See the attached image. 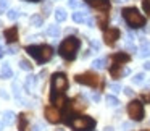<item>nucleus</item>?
<instances>
[{
  "instance_id": "nucleus-19",
  "label": "nucleus",
  "mask_w": 150,
  "mask_h": 131,
  "mask_svg": "<svg viewBox=\"0 0 150 131\" xmlns=\"http://www.w3.org/2000/svg\"><path fill=\"white\" fill-rule=\"evenodd\" d=\"M29 21H31V24H33L34 28H40L44 24V18L40 16V15H33Z\"/></svg>"
},
{
  "instance_id": "nucleus-30",
  "label": "nucleus",
  "mask_w": 150,
  "mask_h": 131,
  "mask_svg": "<svg viewBox=\"0 0 150 131\" xmlns=\"http://www.w3.org/2000/svg\"><path fill=\"white\" fill-rule=\"evenodd\" d=\"M68 5L71 8H78L79 5H81V2H79V0H68Z\"/></svg>"
},
{
  "instance_id": "nucleus-26",
  "label": "nucleus",
  "mask_w": 150,
  "mask_h": 131,
  "mask_svg": "<svg viewBox=\"0 0 150 131\" xmlns=\"http://www.w3.org/2000/svg\"><path fill=\"white\" fill-rule=\"evenodd\" d=\"M20 68L24 70V71H31V70H33V65H31L28 60L23 58V60H20Z\"/></svg>"
},
{
  "instance_id": "nucleus-41",
  "label": "nucleus",
  "mask_w": 150,
  "mask_h": 131,
  "mask_svg": "<svg viewBox=\"0 0 150 131\" xmlns=\"http://www.w3.org/2000/svg\"><path fill=\"white\" fill-rule=\"evenodd\" d=\"M31 131H42L40 130V125H34V126L31 128Z\"/></svg>"
},
{
  "instance_id": "nucleus-2",
  "label": "nucleus",
  "mask_w": 150,
  "mask_h": 131,
  "mask_svg": "<svg viewBox=\"0 0 150 131\" xmlns=\"http://www.w3.org/2000/svg\"><path fill=\"white\" fill-rule=\"evenodd\" d=\"M26 52L36 60L39 65L42 63H47L50 58L53 57V49L50 46H45V44H39V46H28Z\"/></svg>"
},
{
  "instance_id": "nucleus-14",
  "label": "nucleus",
  "mask_w": 150,
  "mask_h": 131,
  "mask_svg": "<svg viewBox=\"0 0 150 131\" xmlns=\"http://www.w3.org/2000/svg\"><path fill=\"white\" fill-rule=\"evenodd\" d=\"M0 75H2V78L10 79V78H13V70H11V66L8 65V63H4V65H2V71H0Z\"/></svg>"
},
{
  "instance_id": "nucleus-49",
  "label": "nucleus",
  "mask_w": 150,
  "mask_h": 131,
  "mask_svg": "<svg viewBox=\"0 0 150 131\" xmlns=\"http://www.w3.org/2000/svg\"><path fill=\"white\" fill-rule=\"evenodd\" d=\"M144 131H147V130H144Z\"/></svg>"
},
{
  "instance_id": "nucleus-13",
  "label": "nucleus",
  "mask_w": 150,
  "mask_h": 131,
  "mask_svg": "<svg viewBox=\"0 0 150 131\" xmlns=\"http://www.w3.org/2000/svg\"><path fill=\"white\" fill-rule=\"evenodd\" d=\"M36 84H37V76H34V75H29L26 78V81H24V88H26L28 92H33Z\"/></svg>"
},
{
  "instance_id": "nucleus-29",
  "label": "nucleus",
  "mask_w": 150,
  "mask_h": 131,
  "mask_svg": "<svg viewBox=\"0 0 150 131\" xmlns=\"http://www.w3.org/2000/svg\"><path fill=\"white\" fill-rule=\"evenodd\" d=\"M8 8V0H0V13Z\"/></svg>"
},
{
  "instance_id": "nucleus-22",
  "label": "nucleus",
  "mask_w": 150,
  "mask_h": 131,
  "mask_svg": "<svg viewBox=\"0 0 150 131\" xmlns=\"http://www.w3.org/2000/svg\"><path fill=\"white\" fill-rule=\"evenodd\" d=\"M139 57H142V58H147V57H150V44H145V46H142V49L139 50V53H137Z\"/></svg>"
},
{
  "instance_id": "nucleus-44",
  "label": "nucleus",
  "mask_w": 150,
  "mask_h": 131,
  "mask_svg": "<svg viewBox=\"0 0 150 131\" xmlns=\"http://www.w3.org/2000/svg\"><path fill=\"white\" fill-rule=\"evenodd\" d=\"M4 126H5V125H4V121H2V120H0V131H2V130H4Z\"/></svg>"
},
{
  "instance_id": "nucleus-28",
  "label": "nucleus",
  "mask_w": 150,
  "mask_h": 131,
  "mask_svg": "<svg viewBox=\"0 0 150 131\" xmlns=\"http://www.w3.org/2000/svg\"><path fill=\"white\" fill-rule=\"evenodd\" d=\"M8 20H18L20 18V11L18 10H8Z\"/></svg>"
},
{
  "instance_id": "nucleus-35",
  "label": "nucleus",
  "mask_w": 150,
  "mask_h": 131,
  "mask_svg": "<svg viewBox=\"0 0 150 131\" xmlns=\"http://www.w3.org/2000/svg\"><path fill=\"white\" fill-rule=\"evenodd\" d=\"M123 92L127 95V97H132V95H134V91H132L131 88H124V89H123Z\"/></svg>"
},
{
  "instance_id": "nucleus-33",
  "label": "nucleus",
  "mask_w": 150,
  "mask_h": 131,
  "mask_svg": "<svg viewBox=\"0 0 150 131\" xmlns=\"http://www.w3.org/2000/svg\"><path fill=\"white\" fill-rule=\"evenodd\" d=\"M142 100L147 102V104H150V91H145V92L142 94Z\"/></svg>"
},
{
  "instance_id": "nucleus-34",
  "label": "nucleus",
  "mask_w": 150,
  "mask_h": 131,
  "mask_svg": "<svg viewBox=\"0 0 150 131\" xmlns=\"http://www.w3.org/2000/svg\"><path fill=\"white\" fill-rule=\"evenodd\" d=\"M52 10V5H50V2L49 4H45L44 5V8H42V11H44V15H49V11Z\"/></svg>"
},
{
  "instance_id": "nucleus-11",
  "label": "nucleus",
  "mask_w": 150,
  "mask_h": 131,
  "mask_svg": "<svg viewBox=\"0 0 150 131\" xmlns=\"http://www.w3.org/2000/svg\"><path fill=\"white\" fill-rule=\"evenodd\" d=\"M86 4H89L94 8H98V10H103V11H107L110 8V0H86Z\"/></svg>"
},
{
  "instance_id": "nucleus-17",
  "label": "nucleus",
  "mask_w": 150,
  "mask_h": 131,
  "mask_svg": "<svg viewBox=\"0 0 150 131\" xmlns=\"http://www.w3.org/2000/svg\"><path fill=\"white\" fill-rule=\"evenodd\" d=\"M18 120H20V125H18V130L20 131H26V128H28V117L24 113H21V115H18Z\"/></svg>"
},
{
  "instance_id": "nucleus-24",
  "label": "nucleus",
  "mask_w": 150,
  "mask_h": 131,
  "mask_svg": "<svg viewBox=\"0 0 150 131\" xmlns=\"http://www.w3.org/2000/svg\"><path fill=\"white\" fill-rule=\"evenodd\" d=\"M97 20H98V28L105 29V26H107V15H105V13H98Z\"/></svg>"
},
{
  "instance_id": "nucleus-16",
  "label": "nucleus",
  "mask_w": 150,
  "mask_h": 131,
  "mask_svg": "<svg viewBox=\"0 0 150 131\" xmlns=\"http://www.w3.org/2000/svg\"><path fill=\"white\" fill-rule=\"evenodd\" d=\"M2 121H4V125H11L15 121V113L11 110H7V112H4V115H2Z\"/></svg>"
},
{
  "instance_id": "nucleus-45",
  "label": "nucleus",
  "mask_w": 150,
  "mask_h": 131,
  "mask_svg": "<svg viewBox=\"0 0 150 131\" xmlns=\"http://www.w3.org/2000/svg\"><path fill=\"white\" fill-rule=\"evenodd\" d=\"M24 2H33V4H37V2H40V0H24Z\"/></svg>"
},
{
  "instance_id": "nucleus-32",
  "label": "nucleus",
  "mask_w": 150,
  "mask_h": 131,
  "mask_svg": "<svg viewBox=\"0 0 150 131\" xmlns=\"http://www.w3.org/2000/svg\"><path fill=\"white\" fill-rule=\"evenodd\" d=\"M142 7H144V10H145V13L150 15V0H144Z\"/></svg>"
},
{
  "instance_id": "nucleus-6",
  "label": "nucleus",
  "mask_w": 150,
  "mask_h": 131,
  "mask_svg": "<svg viewBox=\"0 0 150 131\" xmlns=\"http://www.w3.org/2000/svg\"><path fill=\"white\" fill-rule=\"evenodd\" d=\"M68 89V78L65 73H53L52 76V92H65Z\"/></svg>"
},
{
  "instance_id": "nucleus-25",
  "label": "nucleus",
  "mask_w": 150,
  "mask_h": 131,
  "mask_svg": "<svg viewBox=\"0 0 150 131\" xmlns=\"http://www.w3.org/2000/svg\"><path fill=\"white\" fill-rule=\"evenodd\" d=\"M144 81H145V75H144V73H137V75H134V78H132L134 84H142Z\"/></svg>"
},
{
  "instance_id": "nucleus-48",
  "label": "nucleus",
  "mask_w": 150,
  "mask_h": 131,
  "mask_svg": "<svg viewBox=\"0 0 150 131\" xmlns=\"http://www.w3.org/2000/svg\"><path fill=\"white\" fill-rule=\"evenodd\" d=\"M0 26H2V23H0Z\"/></svg>"
},
{
  "instance_id": "nucleus-21",
  "label": "nucleus",
  "mask_w": 150,
  "mask_h": 131,
  "mask_svg": "<svg viewBox=\"0 0 150 131\" xmlns=\"http://www.w3.org/2000/svg\"><path fill=\"white\" fill-rule=\"evenodd\" d=\"M47 34L52 37H57L60 34V26H57V24H50L49 28H47Z\"/></svg>"
},
{
  "instance_id": "nucleus-18",
  "label": "nucleus",
  "mask_w": 150,
  "mask_h": 131,
  "mask_svg": "<svg viewBox=\"0 0 150 131\" xmlns=\"http://www.w3.org/2000/svg\"><path fill=\"white\" fill-rule=\"evenodd\" d=\"M105 102H107L108 107H118V105H120V99H118L116 95H111V94L105 97Z\"/></svg>"
},
{
  "instance_id": "nucleus-43",
  "label": "nucleus",
  "mask_w": 150,
  "mask_h": 131,
  "mask_svg": "<svg viewBox=\"0 0 150 131\" xmlns=\"http://www.w3.org/2000/svg\"><path fill=\"white\" fill-rule=\"evenodd\" d=\"M144 68L149 70V71H150V62H145V63H144Z\"/></svg>"
},
{
  "instance_id": "nucleus-36",
  "label": "nucleus",
  "mask_w": 150,
  "mask_h": 131,
  "mask_svg": "<svg viewBox=\"0 0 150 131\" xmlns=\"http://www.w3.org/2000/svg\"><path fill=\"white\" fill-rule=\"evenodd\" d=\"M91 44H92V49H95V50L100 49V44H98L97 41H91Z\"/></svg>"
},
{
  "instance_id": "nucleus-37",
  "label": "nucleus",
  "mask_w": 150,
  "mask_h": 131,
  "mask_svg": "<svg viewBox=\"0 0 150 131\" xmlns=\"http://www.w3.org/2000/svg\"><path fill=\"white\" fill-rule=\"evenodd\" d=\"M0 97H2V99H8V94L5 92V89H0Z\"/></svg>"
},
{
  "instance_id": "nucleus-46",
  "label": "nucleus",
  "mask_w": 150,
  "mask_h": 131,
  "mask_svg": "<svg viewBox=\"0 0 150 131\" xmlns=\"http://www.w3.org/2000/svg\"><path fill=\"white\" fill-rule=\"evenodd\" d=\"M105 131H113V128H110V126H108V128H105Z\"/></svg>"
},
{
  "instance_id": "nucleus-12",
  "label": "nucleus",
  "mask_w": 150,
  "mask_h": 131,
  "mask_svg": "<svg viewBox=\"0 0 150 131\" xmlns=\"http://www.w3.org/2000/svg\"><path fill=\"white\" fill-rule=\"evenodd\" d=\"M126 62H129V55L126 52H116L111 57V63H118V65H124Z\"/></svg>"
},
{
  "instance_id": "nucleus-4",
  "label": "nucleus",
  "mask_w": 150,
  "mask_h": 131,
  "mask_svg": "<svg viewBox=\"0 0 150 131\" xmlns=\"http://www.w3.org/2000/svg\"><path fill=\"white\" fill-rule=\"evenodd\" d=\"M71 128L74 131H94L95 130V120L92 117H76V118H73V121L71 123Z\"/></svg>"
},
{
  "instance_id": "nucleus-5",
  "label": "nucleus",
  "mask_w": 150,
  "mask_h": 131,
  "mask_svg": "<svg viewBox=\"0 0 150 131\" xmlns=\"http://www.w3.org/2000/svg\"><path fill=\"white\" fill-rule=\"evenodd\" d=\"M127 115L131 117L132 121H142L145 117V110H144V104L140 100H131L127 104Z\"/></svg>"
},
{
  "instance_id": "nucleus-20",
  "label": "nucleus",
  "mask_w": 150,
  "mask_h": 131,
  "mask_svg": "<svg viewBox=\"0 0 150 131\" xmlns=\"http://www.w3.org/2000/svg\"><path fill=\"white\" fill-rule=\"evenodd\" d=\"M66 16H68V15H66L65 8H57V10H55V18H57V21H58V23L65 21Z\"/></svg>"
},
{
  "instance_id": "nucleus-23",
  "label": "nucleus",
  "mask_w": 150,
  "mask_h": 131,
  "mask_svg": "<svg viewBox=\"0 0 150 131\" xmlns=\"http://www.w3.org/2000/svg\"><path fill=\"white\" fill-rule=\"evenodd\" d=\"M92 66H94L95 70H103L105 68V58H95L94 62H92Z\"/></svg>"
},
{
  "instance_id": "nucleus-47",
  "label": "nucleus",
  "mask_w": 150,
  "mask_h": 131,
  "mask_svg": "<svg viewBox=\"0 0 150 131\" xmlns=\"http://www.w3.org/2000/svg\"><path fill=\"white\" fill-rule=\"evenodd\" d=\"M2 57H4V50L0 49V58H2Z\"/></svg>"
},
{
  "instance_id": "nucleus-9",
  "label": "nucleus",
  "mask_w": 150,
  "mask_h": 131,
  "mask_svg": "<svg viewBox=\"0 0 150 131\" xmlns=\"http://www.w3.org/2000/svg\"><path fill=\"white\" fill-rule=\"evenodd\" d=\"M44 113H45V118L49 123H58L60 120H62V113L58 112V107H45V110H44Z\"/></svg>"
},
{
  "instance_id": "nucleus-8",
  "label": "nucleus",
  "mask_w": 150,
  "mask_h": 131,
  "mask_svg": "<svg viewBox=\"0 0 150 131\" xmlns=\"http://www.w3.org/2000/svg\"><path fill=\"white\" fill-rule=\"evenodd\" d=\"M121 36V31L118 28H108V29L103 31V39H105V44L108 46H113Z\"/></svg>"
},
{
  "instance_id": "nucleus-39",
  "label": "nucleus",
  "mask_w": 150,
  "mask_h": 131,
  "mask_svg": "<svg viewBox=\"0 0 150 131\" xmlns=\"http://www.w3.org/2000/svg\"><path fill=\"white\" fill-rule=\"evenodd\" d=\"M7 53L13 55V53H16V49H15V47H8V49H7Z\"/></svg>"
},
{
  "instance_id": "nucleus-10",
  "label": "nucleus",
  "mask_w": 150,
  "mask_h": 131,
  "mask_svg": "<svg viewBox=\"0 0 150 131\" xmlns=\"http://www.w3.org/2000/svg\"><path fill=\"white\" fill-rule=\"evenodd\" d=\"M4 37H5V41H7L8 44L16 42L18 41V26H11V28H8V29H5Z\"/></svg>"
},
{
  "instance_id": "nucleus-7",
  "label": "nucleus",
  "mask_w": 150,
  "mask_h": 131,
  "mask_svg": "<svg viewBox=\"0 0 150 131\" xmlns=\"http://www.w3.org/2000/svg\"><path fill=\"white\" fill-rule=\"evenodd\" d=\"M76 83L91 86V88H97L98 83H100V76L92 71H87V73H82V75H76Z\"/></svg>"
},
{
  "instance_id": "nucleus-3",
  "label": "nucleus",
  "mask_w": 150,
  "mask_h": 131,
  "mask_svg": "<svg viewBox=\"0 0 150 131\" xmlns=\"http://www.w3.org/2000/svg\"><path fill=\"white\" fill-rule=\"evenodd\" d=\"M123 16H124V20H126L127 26L132 28V29H137V28L145 26V16H144V15L140 13L137 8H134V7L124 8V10H123Z\"/></svg>"
},
{
  "instance_id": "nucleus-31",
  "label": "nucleus",
  "mask_w": 150,
  "mask_h": 131,
  "mask_svg": "<svg viewBox=\"0 0 150 131\" xmlns=\"http://www.w3.org/2000/svg\"><path fill=\"white\" fill-rule=\"evenodd\" d=\"M110 91L111 92H120L121 91V86L116 84V83H113V84H110Z\"/></svg>"
},
{
  "instance_id": "nucleus-40",
  "label": "nucleus",
  "mask_w": 150,
  "mask_h": 131,
  "mask_svg": "<svg viewBox=\"0 0 150 131\" xmlns=\"http://www.w3.org/2000/svg\"><path fill=\"white\" fill-rule=\"evenodd\" d=\"M121 126H123V130H126V131H127V130H129L131 126H132V125H131V123H123V125H121Z\"/></svg>"
},
{
  "instance_id": "nucleus-38",
  "label": "nucleus",
  "mask_w": 150,
  "mask_h": 131,
  "mask_svg": "<svg viewBox=\"0 0 150 131\" xmlns=\"http://www.w3.org/2000/svg\"><path fill=\"white\" fill-rule=\"evenodd\" d=\"M92 99H94L95 102H98L100 100V94H98V92H94V94H92Z\"/></svg>"
},
{
  "instance_id": "nucleus-42",
  "label": "nucleus",
  "mask_w": 150,
  "mask_h": 131,
  "mask_svg": "<svg viewBox=\"0 0 150 131\" xmlns=\"http://www.w3.org/2000/svg\"><path fill=\"white\" fill-rule=\"evenodd\" d=\"M86 21H87V24H89L91 28H94V20H91V18H87Z\"/></svg>"
},
{
  "instance_id": "nucleus-1",
  "label": "nucleus",
  "mask_w": 150,
  "mask_h": 131,
  "mask_svg": "<svg viewBox=\"0 0 150 131\" xmlns=\"http://www.w3.org/2000/svg\"><path fill=\"white\" fill-rule=\"evenodd\" d=\"M79 47H81V41H79L78 37H74V36H69V37H66V39L60 44L58 53H60L62 58L71 62V60H74L76 55H78Z\"/></svg>"
},
{
  "instance_id": "nucleus-15",
  "label": "nucleus",
  "mask_w": 150,
  "mask_h": 131,
  "mask_svg": "<svg viewBox=\"0 0 150 131\" xmlns=\"http://www.w3.org/2000/svg\"><path fill=\"white\" fill-rule=\"evenodd\" d=\"M87 20V13L86 11H74L73 13V21L74 23H84Z\"/></svg>"
},
{
  "instance_id": "nucleus-27",
  "label": "nucleus",
  "mask_w": 150,
  "mask_h": 131,
  "mask_svg": "<svg viewBox=\"0 0 150 131\" xmlns=\"http://www.w3.org/2000/svg\"><path fill=\"white\" fill-rule=\"evenodd\" d=\"M13 94H15V97H16V99H21V86H20V83H18V81L13 83Z\"/></svg>"
}]
</instances>
